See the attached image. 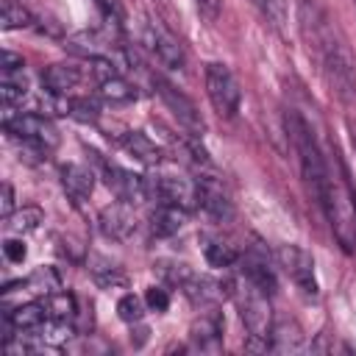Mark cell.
Masks as SVG:
<instances>
[{
	"mask_svg": "<svg viewBox=\"0 0 356 356\" xmlns=\"http://www.w3.org/2000/svg\"><path fill=\"white\" fill-rule=\"evenodd\" d=\"M298 28H300V36H303L309 53L320 61V70H323L331 92L339 100L353 103L356 100L353 61H350L345 44L337 39V33H334L325 11L314 0H300L298 3Z\"/></svg>",
	"mask_w": 356,
	"mask_h": 356,
	"instance_id": "cell-1",
	"label": "cell"
},
{
	"mask_svg": "<svg viewBox=\"0 0 356 356\" xmlns=\"http://www.w3.org/2000/svg\"><path fill=\"white\" fill-rule=\"evenodd\" d=\"M317 203L323 206V211H325V217H328V222H331V231H334L337 242H339L345 250H353V245H356L353 192H350V186H348V178H345V170H342V161L337 159V153H334V167H331V161L325 159V178H323Z\"/></svg>",
	"mask_w": 356,
	"mask_h": 356,
	"instance_id": "cell-2",
	"label": "cell"
},
{
	"mask_svg": "<svg viewBox=\"0 0 356 356\" xmlns=\"http://www.w3.org/2000/svg\"><path fill=\"white\" fill-rule=\"evenodd\" d=\"M286 134H289V142L298 153V164H300V175L309 186V192L317 197L320 195V186H323V178H325V156L309 128V122L298 114V111H289L286 114Z\"/></svg>",
	"mask_w": 356,
	"mask_h": 356,
	"instance_id": "cell-3",
	"label": "cell"
},
{
	"mask_svg": "<svg viewBox=\"0 0 356 356\" xmlns=\"http://www.w3.org/2000/svg\"><path fill=\"white\" fill-rule=\"evenodd\" d=\"M231 298L236 300L239 317L250 334V339H267L270 328H273V314H270V295L264 289H259L250 278H239L236 284H231Z\"/></svg>",
	"mask_w": 356,
	"mask_h": 356,
	"instance_id": "cell-4",
	"label": "cell"
},
{
	"mask_svg": "<svg viewBox=\"0 0 356 356\" xmlns=\"http://www.w3.org/2000/svg\"><path fill=\"white\" fill-rule=\"evenodd\" d=\"M206 95L220 117H228V120L236 117V111L242 106V89L225 64H220V61L206 64Z\"/></svg>",
	"mask_w": 356,
	"mask_h": 356,
	"instance_id": "cell-5",
	"label": "cell"
},
{
	"mask_svg": "<svg viewBox=\"0 0 356 356\" xmlns=\"http://www.w3.org/2000/svg\"><path fill=\"white\" fill-rule=\"evenodd\" d=\"M3 128L11 136L22 139V145H28L36 153H50L58 145V131L42 114H17V117H8L3 122Z\"/></svg>",
	"mask_w": 356,
	"mask_h": 356,
	"instance_id": "cell-6",
	"label": "cell"
},
{
	"mask_svg": "<svg viewBox=\"0 0 356 356\" xmlns=\"http://www.w3.org/2000/svg\"><path fill=\"white\" fill-rule=\"evenodd\" d=\"M147 195L156 197L161 206H175L181 211H195L200 206V189L189 178L178 175H156L147 178Z\"/></svg>",
	"mask_w": 356,
	"mask_h": 356,
	"instance_id": "cell-7",
	"label": "cell"
},
{
	"mask_svg": "<svg viewBox=\"0 0 356 356\" xmlns=\"http://www.w3.org/2000/svg\"><path fill=\"white\" fill-rule=\"evenodd\" d=\"M275 259L278 267L295 281V286L309 295L317 298V275H314V259L309 250H303L300 245H278L275 248Z\"/></svg>",
	"mask_w": 356,
	"mask_h": 356,
	"instance_id": "cell-8",
	"label": "cell"
},
{
	"mask_svg": "<svg viewBox=\"0 0 356 356\" xmlns=\"http://www.w3.org/2000/svg\"><path fill=\"white\" fill-rule=\"evenodd\" d=\"M153 86H156V92L161 95V100L167 103V108L178 117V122H181L186 131H192V134H203L206 122H203L197 106H195L184 92H178V89H175L170 81H164L161 75H153Z\"/></svg>",
	"mask_w": 356,
	"mask_h": 356,
	"instance_id": "cell-9",
	"label": "cell"
},
{
	"mask_svg": "<svg viewBox=\"0 0 356 356\" xmlns=\"http://www.w3.org/2000/svg\"><path fill=\"white\" fill-rule=\"evenodd\" d=\"M100 170H103V181L106 186L117 195V200H125V203H139L147 195V178L145 175H136L120 164H108V161H100Z\"/></svg>",
	"mask_w": 356,
	"mask_h": 356,
	"instance_id": "cell-10",
	"label": "cell"
},
{
	"mask_svg": "<svg viewBox=\"0 0 356 356\" xmlns=\"http://www.w3.org/2000/svg\"><path fill=\"white\" fill-rule=\"evenodd\" d=\"M147 44L167 70H184L186 67V53H184L181 42L167 28H161L159 22H147Z\"/></svg>",
	"mask_w": 356,
	"mask_h": 356,
	"instance_id": "cell-11",
	"label": "cell"
},
{
	"mask_svg": "<svg viewBox=\"0 0 356 356\" xmlns=\"http://www.w3.org/2000/svg\"><path fill=\"white\" fill-rule=\"evenodd\" d=\"M97 222H100L103 236L117 239V242L128 239V236L136 231V217H134V209H131V203H125V200H117V203L103 206V209H100Z\"/></svg>",
	"mask_w": 356,
	"mask_h": 356,
	"instance_id": "cell-12",
	"label": "cell"
},
{
	"mask_svg": "<svg viewBox=\"0 0 356 356\" xmlns=\"http://www.w3.org/2000/svg\"><path fill=\"white\" fill-rule=\"evenodd\" d=\"M239 259H242V275L250 278V281H253L259 289H264L267 295H273V292H275V273H273V267H270L267 253L259 250V248H250V250L242 253Z\"/></svg>",
	"mask_w": 356,
	"mask_h": 356,
	"instance_id": "cell-13",
	"label": "cell"
},
{
	"mask_svg": "<svg viewBox=\"0 0 356 356\" xmlns=\"http://www.w3.org/2000/svg\"><path fill=\"white\" fill-rule=\"evenodd\" d=\"M189 339L197 350H220V339H222V320L214 312L200 314V320L192 323L189 328Z\"/></svg>",
	"mask_w": 356,
	"mask_h": 356,
	"instance_id": "cell-14",
	"label": "cell"
},
{
	"mask_svg": "<svg viewBox=\"0 0 356 356\" xmlns=\"http://www.w3.org/2000/svg\"><path fill=\"white\" fill-rule=\"evenodd\" d=\"M61 186H64V192H67L70 197L86 200V197L92 195V189H95V175H92L89 167L70 161V164L61 167Z\"/></svg>",
	"mask_w": 356,
	"mask_h": 356,
	"instance_id": "cell-15",
	"label": "cell"
},
{
	"mask_svg": "<svg viewBox=\"0 0 356 356\" xmlns=\"http://www.w3.org/2000/svg\"><path fill=\"white\" fill-rule=\"evenodd\" d=\"M81 83V70L75 64H50L42 72V86L50 95H67Z\"/></svg>",
	"mask_w": 356,
	"mask_h": 356,
	"instance_id": "cell-16",
	"label": "cell"
},
{
	"mask_svg": "<svg viewBox=\"0 0 356 356\" xmlns=\"http://www.w3.org/2000/svg\"><path fill=\"white\" fill-rule=\"evenodd\" d=\"M47 317H50V314H47V306H44V303H22V306H17L14 312L6 314V323H8L14 331L33 334V331H39V328L44 325Z\"/></svg>",
	"mask_w": 356,
	"mask_h": 356,
	"instance_id": "cell-17",
	"label": "cell"
},
{
	"mask_svg": "<svg viewBox=\"0 0 356 356\" xmlns=\"http://www.w3.org/2000/svg\"><path fill=\"white\" fill-rule=\"evenodd\" d=\"M267 348L270 350H278V353H292V350H300L303 348V328L295 323V320H278L273 328H270V337H267Z\"/></svg>",
	"mask_w": 356,
	"mask_h": 356,
	"instance_id": "cell-18",
	"label": "cell"
},
{
	"mask_svg": "<svg viewBox=\"0 0 356 356\" xmlns=\"http://www.w3.org/2000/svg\"><path fill=\"white\" fill-rule=\"evenodd\" d=\"M120 142H122V147H125L134 159H139L142 164H159V161H161V147H159L147 134H142V131H128Z\"/></svg>",
	"mask_w": 356,
	"mask_h": 356,
	"instance_id": "cell-19",
	"label": "cell"
},
{
	"mask_svg": "<svg viewBox=\"0 0 356 356\" xmlns=\"http://www.w3.org/2000/svg\"><path fill=\"white\" fill-rule=\"evenodd\" d=\"M184 292L189 295V300L192 303H200V306H209V303H217L220 298H222V284H217V281H211V278H206V275H189L184 284Z\"/></svg>",
	"mask_w": 356,
	"mask_h": 356,
	"instance_id": "cell-20",
	"label": "cell"
},
{
	"mask_svg": "<svg viewBox=\"0 0 356 356\" xmlns=\"http://www.w3.org/2000/svg\"><path fill=\"white\" fill-rule=\"evenodd\" d=\"M197 189H200V209L209 214V217H214V220H225V217H231V200L225 197V192L222 189H217L214 184H197Z\"/></svg>",
	"mask_w": 356,
	"mask_h": 356,
	"instance_id": "cell-21",
	"label": "cell"
},
{
	"mask_svg": "<svg viewBox=\"0 0 356 356\" xmlns=\"http://www.w3.org/2000/svg\"><path fill=\"white\" fill-rule=\"evenodd\" d=\"M28 95V78L22 70H3V78H0V97H3V106L11 108L17 106L22 97Z\"/></svg>",
	"mask_w": 356,
	"mask_h": 356,
	"instance_id": "cell-22",
	"label": "cell"
},
{
	"mask_svg": "<svg viewBox=\"0 0 356 356\" xmlns=\"http://www.w3.org/2000/svg\"><path fill=\"white\" fill-rule=\"evenodd\" d=\"M97 89H100V97H106L108 103H131V100H136V89L120 72L111 75V78L97 81Z\"/></svg>",
	"mask_w": 356,
	"mask_h": 356,
	"instance_id": "cell-23",
	"label": "cell"
},
{
	"mask_svg": "<svg viewBox=\"0 0 356 356\" xmlns=\"http://www.w3.org/2000/svg\"><path fill=\"white\" fill-rule=\"evenodd\" d=\"M186 211H181V209H175V206H161L153 217H150V231L156 234V236H170V234H175V231H181V217H184Z\"/></svg>",
	"mask_w": 356,
	"mask_h": 356,
	"instance_id": "cell-24",
	"label": "cell"
},
{
	"mask_svg": "<svg viewBox=\"0 0 356 356\" xmlns=\"http://www.w3.org/2000/svg\"><path fill=\"white\" fill-rule=\"evenodd\" d=\"M203 256L211 267H231L239 261V253L231 245H225L220 239H209V236L203 239Z\"/></svg>",
	"mask_w": 356,
	"mask_h": 356,
	"instance_id": "cell-25",
	"label": "cell"
},
{
	"mask_svg": "<svg viewBox=\"0 0 356 356\" xmlns=\"http://www.w3.org/2000/svg\"><path fill=\"white\" fill-rule=\"evenodd\" d=\"M42 222H44V214H42V209H36V206H22L19 211H14V214L6 220V225L14 228L17 234H31V231H36Z\"/></svg>",
	"mask_w": 356,
	"mask_h": 356,
	"instance_id": "cell-26",
	"label": "cell"
},
{
	"mask_svg": "<svg viewBox=\"0 0 356 356\" xmlns=\"http://www.w3.org/2000/svg\"><path fill=\"white\" fill-rule=\"evenodd\" d=\"M44 306H47L50 320H56V323H67L75 317V298L67 292H50Z\"/></svg>",
	"mask_w": 356,
	"mask_h": 356,
	"instance_id": "cell-27",
	"label": "cell"
},
{
	"mask_svg": "<svg viewBox=\"0 0 356 356\" xmlns=\"http://www.w3.org/2000/svg\"><path fill=\"white\" fill-rule=\"evenodd\" d=\"M253 6L261 11V17L275 28V31H284L286 19H289V6L286 0H253Z\"/></svg>",
	"mask_w": 356,
	"mask_h": 356,
	"instance_id": "cell-28",
	"label": "cell"
},
{
	"mask_svg": "<svg viewBox=\"0 0 356 356\" xmlns=\"http://www.w3.org/2000/svg\"><path fill=\"white\" fill-rule=\"evenodd\" d=\"M31 22H33V17H31V11H28L25 6H19V3H14V0H6V6H3V28H6V31L25 28V25H31Z\"/></svg>",
	"mask_w": 356,
	"mask_h": 356,
	"instance_id": "cell-29",
	"label": "cell"
},
{
	"mask_svg": "<svg viewBox=\"0 0 356 356\" xmlns=\"http://www.w3.org/2000/svg\"><path fill=\"white\" fill-rule=\"evenodd\" d=\"M145 300L142 298H136V295H122L120 300H117V314H120V320L122 323H139L142 320V314H145Z\"/></svg>",
	"mask_w": 356,
	"mask_h": 356,
	"instance_id": "cell-30",
	"label": "cell"
},
{
	"mask_svg": "<svg viewBox=\"0 0 356 356\" xmlns=\"http://www.w3.org/2000/svg\"><path fill=\"white\" fill-rule=\"evenodd\" d=\"M67 114L81 120V122H95L100 117V108L89 97H72V100H67Z\"/></svg>",
	"mask_w": 356,
	"mask_h": 356,
	"instance_id": "cell-31",
	"label": "cell"
},
{
	"mask_svg": "<svg viewBox=\"0 0 356 356\" xmlns=\"http://www.w3.org/2000/svg\"><path fill=\"white\" fill-rule=\"evenodd\" d=\"M92 275L100 286H122L125 284V273L106 259H100V267H92Z\"/></svg>",
	"mask_w": 356,
	"mask_h": 356,
	"instance_id": "cell-32",
	"label": "cell"
},
{
	"mask_svg": "<svg viewBox=\"0 0 356 356\" xmlns=\"http://www.w3.org/2000/svg\"><path fill=\"white\" fill-rule=\"evenodd\" d=\"M145 303H147V309H153V312H167V309H170V295H167V289H161V286H150V289L145 292Z\"/></svg>",
	"mask_w": 356,
	"mask_h": 356,
	"instance_id": "cell-33",
	"label": "cell"
},
{
	"mask_svg": "<svg viewBox=\"0 0 356 356\" xmlns=\"http://www.w3.org/2000/svg\"><path fill=\"white\" fill-rule=\"evenodd\" d=\"M3 253H6V259H8L11 264H22L25 256H28V248H25L22 239H6V242H3Z\"/></svg>",
	"mask_w": 356,
	"mask_h": 356,
	"instance_id": "cell-34",
	"label": "cell"
},
{
	"mask_svg": "<svg viewBox=\"0 0 356 356\" xmlns=\"http://www.w3.org/2000/svg\"><path fill=\"white\" fill-rule=\"evenodd\" d=\"M195 8L206 22H214L220 17V0H195Z\"/></svg>",
	"mask_w": 356,
	"mask_h": 356,
	"instance_id": "cell-35",
	"label": "cell"
},
{
	"mask_svg": "<svg viewBox=\"0 0 356 356\" xmlns=\"http://www.w3.org/2000/svg\"><path fill=\"white\" fill-rule=\"evenodd\" d=\"M14 214V189L11 184H3V222Z\"/></svg>",
	"mask_w": 356,
	"mask_h": 356,
	"instance_id": "cell-36",
	"label": "cell"
},
{
	"mask_svg": "<svg viewBox=\"0 0 356 356\" xmlns=\"http://www.w3.org/2000/svg\"><path fill=\"white\" fill-rule=\"evenodd\" d=\"M25 67V61H22V56H14V53H3V70H22Z\"/></svg>",
	"mask_w": 356,
	"mask_h": 356,
	"instance_id": "cell-37",
	"label": "cell"
},
{
	"mask_svg": "<svg viewBox=\"0 0 356 356\" xmlns=\"http://www.w3.org/2000/svg\"><path fill=\"white\" fill-rule=\"evenodd\" d=\"M353 222H356V192H353Z\"/></svg>",
	"mask_w": 356,
	"mask_h": 356,
	"instance_id": "cell-38",
	"label": "cell"
}]
</instances>
